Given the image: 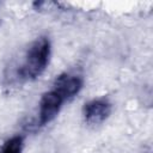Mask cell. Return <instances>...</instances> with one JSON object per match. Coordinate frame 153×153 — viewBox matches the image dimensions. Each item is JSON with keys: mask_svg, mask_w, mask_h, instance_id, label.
<instances>
[{"mask_svg": "<svg viewBox=\"0 0 153 153\" xmlns=\"http://www.w3.org/2000/svg\"><path fill=\"white\" fill-rule=\"evenodd\" d=\"M82 88V79L73 74H61L54 81V91L63 99L68 100L76 96Z\"/></svg>", "mask_w": 153, "mask_h": 153, "instance_id": "cell-4", "label": "cell"}, {"mask_svg": "<svg viewBox=\"0 0 153 153\" xmlns=\"http://www.w3.org/2000/svg\"><path fill=\"white\" fill-rule=\"evenodd\" d=\"M23 146H24L23 137L19 135H16L5 141V143L0 149V153H22Z\"/></svg>", "mask_w": 153, "mask_h": 153, "instance_id": "cell-5", "label": "cell"}, {"mask_svg": "<svg viewBox=\"0 0 153 153\" xmlns=\"http://www.w3.org/2000/svg\"><path fill=\"white\" fill-rule=\"evenodd\" d=\"M50 57V41L45 36L38 37L29 47L20 75L25 79H36L47 68Z\"/></svg>", "mask_w": 153, "mask_h": 153, "instance_id": "cell-1", "label": "cell"}, {"mask_svg": "<svg viewBox=\"0 0 153 153\" xmlns=\"http://www.w3.org/2000/svg\"><path fill=\"white\" fill-rule=\"evenodd\" d=\"M65 100L54 91L45 92L39 100V112H38V122L41 126H45L51 122L59 114L62 103Z\"/></svg>", "mask_w": 153, "mask_h": 153, "instance_id": "cell-3", "label": "cell"}, {"mask_svg": "<svg viewBox=\"0 0 153 153\" xmlns=\"http://www.w3.org/2000/svg\"><path fill=\"white\" fill-rule=\"evenodd\" d=\"M111 103L105 98L92 99L85 103L82 112L86 123L91 126H97L103 123L111 114Z\"/></svg>", "mask_w": 153, "mask_h": 153, "instance_id": "cell-2", "label": "cell"}]
</instances>
